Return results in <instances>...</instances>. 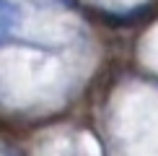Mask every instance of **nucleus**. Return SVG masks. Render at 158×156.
Listing matches in <instances>:
<instances>
[{
  "instance_id": "1",
  "label": "nucleus",
  "mask_w": 158,
  "mask_h": 156,
  "mask_svg": "<svg viewBox=\"0 0 158 156\" xmlns=\"http://www.w3.org/2000/svg\"><path fill=\"white\" fill-rule=\"evenodd\" d=\"M18 26H21V8H18V3L0 0V44L13 39Z\"/></svg>"
}]
</instances>
